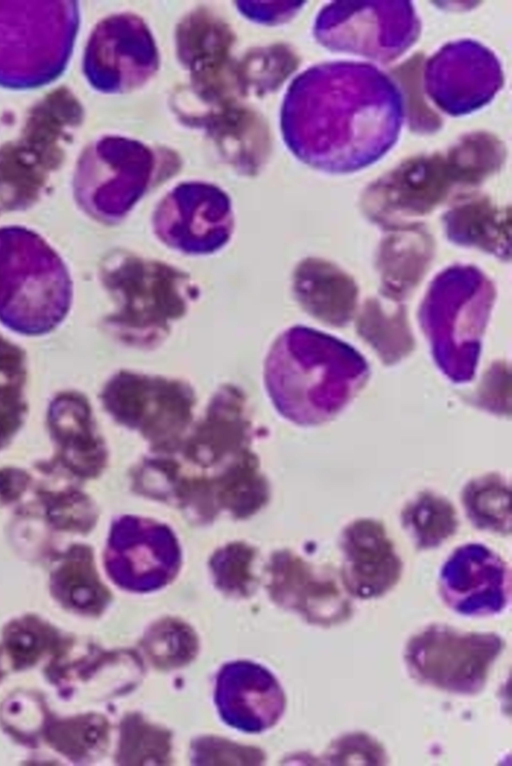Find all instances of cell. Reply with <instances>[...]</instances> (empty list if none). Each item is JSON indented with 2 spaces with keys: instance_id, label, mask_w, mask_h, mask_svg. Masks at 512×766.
Instances as JSON below:
<instances>
[{
  "instance_id": "cell-13",
  "label": "cell",
  "mask_w": 512,
  "mask_h": 766,
  "mask_svg": "<svg viewBox=\"0 0 512 766\" xmlns=\"http://www.w3.org/2000/svg\"><path fill=\"white\" fill-rule=\"evenodd\" d=\"M417 546L434 548L454 532L456 520L451 506L439 498L426 495L407 511L405 519Z\"/></svg>"
},
{
  "instance_id": "cell-16",
  "label": "cell",
  "mask_w": 512,
  "mask_h": 766,
  "mask_svg": "<svg viewBox=\"0 0 512 766\" xmlns=\"http://www.w3.org/2000/svg\"><path fill=\"white\" fill-rule=\"evenodd\" d=\"M324 758L332 765H382L386 764L387 756L378 741L368 734L355 732L334 740Z\"/></svg>"
},
{
  "instance_id": "cell-1",
  "label": "cell",
  "mask_w": 512,
  "mask_h": 766,
  "mask_svg": "<svg viewBox=\"0 0 512 766\" xmlns=\"http://www.w3.org/2000/svg\"><path fill=\"white\" fill-rule=\"evenodd\" d=\"M102 279L116 302L104 325L120 343L135 349L163 343L199 296L187 272L127 250L111 254Z\"/></svg>"
},
{
  "instance_id": "cell-6",
  "label": "cell",
  "mask_w": 512,
  "mask_h": 766,
  "mask_svg": "<svg viewBox=\"0 0 512 766\" xmlns=\"http://www.w3.org/2000/svg\"><path fill=\"white\" fill-rule=\"evenodd\" d=\"M108 566L114 581L128 591L157 590L179 570V545L166 526L128 517L114 531Z\"/></svg>"
},
{
  "instance_id": "cell-8",
  "label": "cell",
  "mask_w": 512,
  "mask_h": 766,
  "mask_svg": "<svg viewBox=\"0 0 512 766\" xmlns=\"http://www.w3.org/2000/svg\"><path fill=\"white\" fill-rule=\"evenodd\" d=\"M270 567L273 598L300 614L308 623L331 627L351 617L349 594L331 574L315 571L288 552L277 554Z\"/></svg>"
},
{
  "instance_id": "cell-15",
  "label": "cell",
  "mask_w": 512,
  "mask_h": 766,
  "mask_svg": "<svg viewBox=\"0 0 512 766\" xmlns=\"http://www.w3.org/2000/svg\"><path fill=\"white\" fill-rule=\"evenodd\" d=\"M254 551L245 544H231L217 551L211 559L215 583L224 592L245 595L250 590L253 577L250 564Z\"/></svg>"
},
{
  "instance_id": "cell-2",
  "label": "cell",
  "mask_w": 512,
  "mask_h": 766,
  "mask_svg": "<svg viewBox=\"0 0 512 766\" xmlns=\"http://www.w3.org/2000/svg\"><path fill=\"white\" fill-rule=\"evenodd\" d=\"M326 343L321 334L294 327L269 350L267 390L282 413L295 421L314 423L333 415L362 380L361 359L345 346L332 359H324Z\"/></svg>"
},
{
  "instance_id": "cell-4",
  "label": "cell",
  "mask_w": 512,
  "mask_h": 766,
  "mask_svg": "<svg viewBox=\"0 0 512 766\" xmlns=\"http://www.w3.org/2000/svg\"><path fill=\"white\" fill-rule=\"evenodd\" d=\"M105 400L119 420L165 446L189 423L195 395L180 380L121 371L107 385Z\"/></svg>"
},
{
  "instance_id": "cell-5",
  "label": "cell",
  "mask_w": 512,
  "mask_h": 766,
  "mask_svg": "<svg viewBox=\"0 0 512 766\" xmlns=\"http://www.w3.org/2000/svg\"><path fill=\"white\" fill-rule=\"evenodd\" d=\"M157 238L186 255H209L221 250L233 233L228 198L205 185H186L168 194L153 220Z\"/></svg>"
},
{
  "instance_id": "cell-11",
  "label": "cell",
  "mask_w": 512,
  "mask_h": 766,
  "mask_svg": "<svg viewBox=\"0 0 512 766\" xmlns=\"http://www.w3.org/2000/svg\"><path fill=\"white\" fill-rule=\"evenodd\" d=\"M142 646L151 662L162 669L183 666L197 653V637L183 622L164 619L150 627Z\"/></svg>"
},
{
  "instance_id": "cell-10",
  "label": "cell",
  "mask_w": 512,
  "mask_h": 766,
  "mask_svg": "<svg viewBox=\"0 0 512 766\" xmlns=\"http://www.w3.org/2000/svg\"><path fill=\"white\" fill-rule=\"evenodd\" d=\"M341 548L344 559L340 577L349 595L378 598L400 579V558L376 522L362 520L349 526L342 535Z\"/></svg>"
},
{
  "instance_id": "cell-17",
  "label": "cell",
  "mask_w": 512,
  "mask_h": 766,
  "mask_svg": "<svg viewBox=\"0 0 512 766\" xmlns=\"http://www.w3.org/2000/svg\"><path fill=\"white\" fill-rule=\"evenodd\" d=\"M195 764H222V760H233L234 764H259L263 759L259 750L242 747L217 738H200L192 744Z\"/></svg>"
},
{
  "instance_id": "cell-12",
  "label": "cell",
  "mask_w": 512,
  "mask_h": 766,
  "mask_svg": "<svg viewBox=\"0 0 512 766\" xmlns=\"http://www.w3.org/2000/svg\"><path fill=\"white\" fill-rule=\"evenodd\" d=\"M170 734L150 725L138 715H129L121 726L118 759L125 765L167 764Z\"/></svg>"
},
{
  "instance_id": "cell-9",
  "label": "cell",
  "mask_w": 512,
  "mask_h": 766,
  "mask_svg": "<svg viewBox=\"0 0 512 766\" xmlns=\"http://www.w3.org/2000/svg\"><path fill=\"white\" fill-rule=\"evenodd\" d=\"M215 702L223 721L253 733L272 727L285 709L284 692L276 678L260 665L246 661L222 667Z\"/></svg>"
},
{
  "instance_id": "cell-3",
  "label": "cell",
  "mask_w": 512,
  "mask_h": 766,
  "mask_svg": "<svg viewBox=\"0 0 512 766\" xmlns=\"http://www.w3.org/2000/svg\"><path fill=\"white\" fill-rule=\"evenodd\" d=\"M504 648L492 632H461L433 624L413 635L404 651L410 674L417 681L458 695H475Z\"/></svg>"
},
{
  "instance_id": "cell-14",
  "label": "cell",
  "mask_w": 512,
  "mask_h": 766,
  "mask_svg": "<svg viewBox=\"0 0 512 766\" xmlns=\"http://www.w3.org/2000/svg\"><path fill=\"white\" fill-rule=\"evenodd\" d=\"M508 488L496 478L471 483L465 491V505L471 520L486 529L510 531Z\"/></svg>"
},
{
  "instance_id": "cell-7",
  "label": "cell",
  "mask_w": 512,
  "mask_h": 766,
  "mask_svg": "<svg viewBox=\"0 0 512 766\" xmlns=\"http://www.w3.org/2000/svg\"><path fill=\"white\" fill-rule=\"evenodd\" d=\"M440 594L445 604L460 615L498 614L510 601L508 567L483 545L461 546L442 568Z\"/></svg>"
}]
</instances>
